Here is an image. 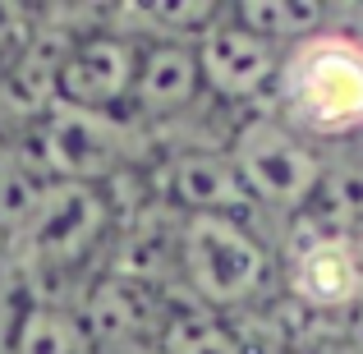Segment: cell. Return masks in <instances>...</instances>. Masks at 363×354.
Returning <instances> with one entry per match:
<instances>
[{
  "instance_id": "6da1fadb",
  "label": "cell",
  "mask_w": 363,
  "mask_h": 354,
  "mask_svg": "<svg viewBox=\"0 0 363 354\" xmlns=\"http://www.w3.org/2000/svg\"><path fill=\"white\" fill-rule=\"evenodd\" d=\"M272 111L308 143L363 138V37L331 23L290 46L281 55Z\"/></svg>"
},
{
  "instance_id": "7a4b0ae2",
  "label": "cell",
  "mask_w": 363,
  "mask_h": 354,
  "mask_svg": "<svg viewBox=\"0 0 363 354\" xmlns=\"http://www.w3.org/2000/svg\"><path fill=\"white\" fill-rule=\"evenodd\" d=\"M225 157L240 175L248 203L276 216H303L318 198L322 175H327V157L318 152V143L294 133L276 111L240 120Z\"/></svg>"
},
{
  "instance_id": "3957f363",
  "label": "cell",
  "mask_w": 363,
  "mask_h": 354,
  "mask_svg": "<svg viewBox=\"0 0 363 354\" xmlns=\"http://www.w3.org/2000/svg\"><path fill=\"white\" fill-rule=\"evenodd\" d=\"M175 258L203 309H244L272 281V253L240 216H184Z\"/></svg>"
},
{
  "instance_id": "277c9868",
  "label": "cell",
  "mask_w": 363,
  "mask_h": 354,
  "mask_svg": "<svg viewBox=\"0 0 363 354\" xmlns=\"http://www.w3.org/2000/svg\"><path fill=\"white\" fill-rule=\"evenodd\" d=\"M290 304L318 318H345L363 304V248L350 231H322L313 226L303 239H294L285 262Z\"/></svg>"
},
{
  "instance_id": "5b68a950",
  "label": "cell",
  "mask_w": 363,
  "mask_h": 354,
  "mask_svg": "<svg viewBox=\"0 0 363 354\" xmlns=\"http://www.w3.org/2000/svg\"><path fill=\"white\" fill-rule=\"evenodd\" d=\"M106 221L111 207L92 184L51 179L37 194L33 212L23 216L18 235H23V253L33 267H69L101 239Z\"/></svg>"
},
{
  "instance_id": "8992f818",
  "label": "cell",
  "mask_w": 363,
  "mask_h": 354,
  "mask_svg": "<svg viewBox=\"0 0 363 354\" xmlns=\"http://www.w3.org/2000/svg\"><path fill=\"white\" fill-rule=\"evenodd\" d=\"M198 55V79H203V92L221 101H257L272 97L276 74H281V55L272 42H262L257 33H248L230 18V5H225V18L216 28H207L194 42Z\"/></svg>"
},
{
  "instance_id": "52a82bcc",
  "label": "cell",
  "mask_w": 363,
  "mask_h": 354,
  "mask_svg": "<svg viewBox=\"0 0 363 354\" xmlns=\"http://www.w3.org/2000/svg\"><path fill=\"white\" fill-rule=\"evenodd\" d=\"M133 70H138V51L116 33H88L69 42L55 74V101L88 116H111L124 106L133 92Z\"/></svg>"
},
{
  "instance_id": "ba28073f",
  "label": "cell",
  "mask_w": 363,
  "mask_h": 354,
  "mask_svg": "<svg viewBox=\"0 0 363 354\" xmlns=\"http://www.w3.org/2000/svg\"><path fill=\"white\" fill-rule=\"evenodd\" d=\"M37 143H42V157L55 170V179H74V184H92V179L111 175L120 161L116 120L74 111L65 101L46 106V120L37 124Z\"/></svg>"
},
{
  "instance_id": "9c48e42d",
  "label": "cell",
  "mask_w": 363,
  "mask_h": 354,
  "mask_svg": "<svg viewBox=\"0 0 363 354\" xmlns=\"http://www.w3.org/2000/svg\"><path fill=\"white\" fill-rule=\"evenodd\" d=\"M198 92H203V79H198L194 42L157 37L147 51H138V70H133L129 101L143 111V116H157V120L179 116L184 106H194Z\"/></svg>"
},
{
  "instance_id": "30bf717a",
  "label": "cell",
  "mask_w": 363,
  "mask_h": 354,
  "mask_svg": "<svg viewBox=\"0 0 363 354\" xmlns=\"http://www.w3.org/2000/svg\"><path fill=\"white\" fill-rule=\"evenodd\" d=\"M166 189L189 216H240L253 207L225 152H179L170 161Z\"/></svg>"
},
{
  "instance_id": "8fae6325",
  "label": "cell",
  "mask_w": 363,
  "mask_h": 354,
  "mask_svg": "<svg viewBox=\"0 0 363 354\" xmlns=\"http://www.w3.org/2000/svg\"><path fill=\"white\" fill-rule=\"evenodd\" d=\"M230 18L257 33L262 42H272L276 51H290L308 37L327 33L331 5H322V0H240V5H230Z\"/></svg>"
},
{
  "instance_id": "7c38bea8",
  "label": "cell",
  "mask_w": 363,
  "mask_h": 354,
  "mask_svg": "<svg viewBox=\"0 0 363 354\" xmlns=\"http://www.w3.org/2000/svg\"><path fill=\"white\" fill-rule=\"evenodd\" d=\"M14 354H97V341H92L88 322H79L74 313L37 304L23 313L14 331Z\"/></svg>"
},
{
  "instance_id": "4fadbf2b",
  "label": "cell",
  "mask_w": 363,
  "mask_h": 354,
  "mask_svg": "<svg viewBox=\"0 0 363 354\" xmlns=\"http://www.w3.org/2000/svg\"><path fill=\"white\" fill-rule=\"evenodd\" d=\"M166 354H248L240 331L212 309L179 313L166 327Z\"/></svg>"
},
{
  "instance_id": "5bb4252c",
  "label": "cell",
  "mask_w": 363,
  "mask_h": 354,
  "mask_svg": "<svg viewBox=\"0 0 363 354\" xmlns=\"http://www.w3.org/2000/svg\"><path fill=\"white\" fill-rule=\"evenodd\" d=\"M129 9L170 42H198L207 28L225 18V5H216V0H152V5H129Z\"/></svg>"
},
{
  "instance_id": "9a60e30c",
  "label": "cell",
  "mask_w": 363,
  "mask_h": 354,
  "mask_svg": "<svg viewBox=\"0 0 363 354\" xmlns=\"http://www.w3.org/2000/svg\"><path fill=\"white\" fill-rule=\"evenodd\" d=\"M14 23H18L14 5H0V55H5V46L14 42Z\"/></svg>"
},
{
  "instance_id": "2e32d148",
  "label": "cell",
  "mask_w": 363,
  "mask_h": 354,
  "mask_svg": "<svg viewBox=\"0 0 363 354\" xmlns=\"http://www.w3.org/2000/svg\"><path fill=\"white\" fill-rule=\"evenodd\" d=\"M262 354H299V350H262Z\"/></svg>"
},
{
  "instance_id": "e0dca14e",
  "label": "cell",
  "mask_w": 363,
  "mask_h": 354,
  "mask_svg": "<svg viewBox=\"0 0 363 354\" xmlns=\"http://www.w3.org/2000/svg\"><path fill=\"white\" fill-rule=\"evenodd\" d=\"M359 37H363V18H359Z\"/></svg>"
}]
</instances>
